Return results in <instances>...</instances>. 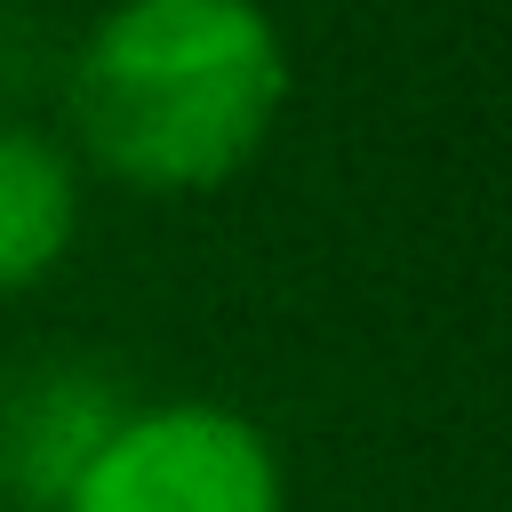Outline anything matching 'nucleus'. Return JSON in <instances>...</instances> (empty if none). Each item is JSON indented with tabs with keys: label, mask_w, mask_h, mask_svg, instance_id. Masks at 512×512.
<instances>
[{
	"label": "nucleus",
	"mask_w": 512,
	"mask_h": 512,
	"mask_svg": "<svg viewBox=\"0 0 512 512\" xmlns=\"http://www.w3.org/2000/svg\"><path fill=\"white\" fill-rule=\"evenodd\" d=\"M288 104V48L256 0H120L72 64V128L104 176L208 192L240 176Z\"/></svg>",
	"instance_id": "obj_1"
},
{
	"label": "nucleus",
	"mask_w": 512,
	"mask_h": 512,
	"mask_svg": "<svg viewBox=\"0 0 512 512\" xmlns=\"http://www.w3.org/2000/svg\"><path fill=\"white\" fill-rule=\"evenodd\" d=\"M64 512H280L272 440L216 400L128 408Z\"/></svg>",
	"instance_id": "obj_2"
},
{
	"label": "nucleus",
	"mask_w": 512,
	"mask_h": 512,
	"mask_svg": "<svg viewBox=\"0 0 512 512\" xmlns=\"http://www.w3.org/2000/svg\"><path fill=\"white\" fill-rule=\"evenodd\" d=\"M128 392L104 368H32L0 392V496L24 512H64L104 440L128 424Z\"/></svg>",
	"instance_id": "obj_3"
},
{
	"label": "nucleus",
	"mask_w": 512,
	"mask_h": 512,
	"mask_svg": "<svg viewBox=\"0 0 512 512\" xmlns=\"http://www.w3.org/2000/svg\"><path fill=\"white\" fill-rule=\"evenodd\" d=\"M72 232H80L72 160L40 128L0 120V296H24L32 280H48Z\"/></svg>",
	"instance_id": "obj_4"
}]
</instances>
